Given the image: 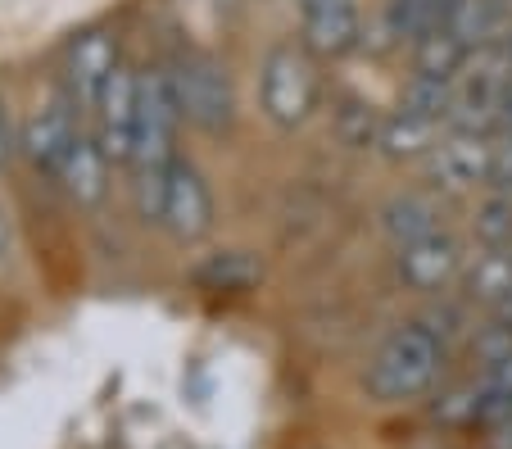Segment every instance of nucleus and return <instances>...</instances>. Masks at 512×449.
<instances>
[{
    "instance_id": "obj_3",
    "label": "nucleus",
    "mask_w": 512,
    "mask_h": 449,
    "mask_svg": "<svg viewBox=\"0 0 512 449\" xmlns=\"http://www.w3.org/2000/svg\"><path fill=\"white\" fill-rule=\"evenodd\" d=\"M259 105L263 118L281 132H295L318 109V64L304 50V41H277L259 64Z\"/></svg>"
},
{
    "instance_id": "obj_10",
    "label": "nucleus",
    "mask_w": 512,
    "mask_h": 449,
    "mask_svg": "<svg viewBox=\"0 0 512 449\" xmlns=\"http://www.w3.org/2000/svg\"><path fill=\"white\" fill-rule=\"evenodd\" d=\"M159 227H168V236L182 245H195L213 232V191L191 159H177L173 173H168L164 223Z\"/></svg>"
},
{
    "instance_id": "obj_6",
    "label": "nucleus",
    "mask_w": 512,
    "mask_h": 449,
    "mask_svg": "<svg viewBox=\"0 0 512 449\" xmlns=\"http://www.w3.org/2000/svg\"><path fill=\"white\" fill-rule=\"evenodd\" d=\"M136 91H141V69H132V64H118L114 73H109L105 91H100L96 109H91V118H96V141L100 150L109 155V164L114 168H127L132 164V146H136Z\"/></svg>"
},
{
    "instance_id": "obj_7",
    "label": "nucleus",
    "mask_w": 512,
    "mask_h": 449,
    "mask_svg": "<svg viewBox=\"0 0 512 449\" xmlns=\"http://www.w3.org/2000/svg\"><path fill=\"white\" fill-rule=\"evenodd\" d=\"M123 64V55H118V37L109 28H82L78 37L68 41L64 50V91L68 100L82 109V114H91L100 100V91H105L109 73Z\"/></svg>"
},
{
    "instance_id": "obj_8",
    "label": "nucleus",
    "mask_w": 512,
    "mask_h": 449,
    "mask_svg": "<svg viewBox=\"0 0 512 449\" xmlns=\"http://www.w3.org/2000/svg\"><path fill=\"white\" fill-rule=\"evenodd\" d=\"M78 118H82V109L68 100V91H59L55 100H46V105L23 123L19 150L32 164V173L59 177V164H64V155L73 150V141H78V132H82Z\"/></svg>"
},
{
    "instance_id": "obj_27",
    "label": "nucleus",
    "mask_w": 512,
    "mask_h": 449,
    "mask_svg": "<svg viewBox=\"0 0 512 449\" xmlns=\"http://www.w3.org/2000/svg\"><path fill=\"white\" fill-rule=\"evenodd\" d=\"M499 127H512V78H508V91H503V118Z\"/></svg>"
},
{
    "instance_id": "obj_22",
    "label": "nucleus",
    "mask_w": 512,
    "mask_h": 449,
    "mask_svg": "<svg viewBox=\"0 0 512 449\" xmlns=\"http://www.w3.org/2000/svg\"><path fill=\"white\" fill-rule=\"evenodd\" d=\"M481 404H485V386L481 381H463V386H454V391L435 400V418L467 427V422H481Z\"/></svg>"
},
{
    "instance_id": "obj_26",
    "label": "nucleus",
    "mask_w": 512,
    "mask_h": 449,
    "mask_svg": "<svg viewBox=\"0 0 512 449\" xmlns=\"http://www.w3.org/2000/svg\"><path fill=\"white\" fill-rule=\"evenodd\" d=\"M490 318H494V323H503V327H512V295H508V300L499 304V309L490 313Z\"/></svg>"
},
{
    "instance_id": "obj_9",
    "label": "nucleus",
    "mask_w": 512,
    "mask_h": 449,
    "mask_svg": "<svg viewBox=\"0 0 512 449\" xmlns=\"http://www.w3.org/2000/svg\"><path fill=\"white\" fill-rule=\"evenodd\" d=\"M463 241L454 232H431L422 241L404 245L395 250V273L408 291H422V295H445L449 286H458L463 277Z\"/></svg>"
},
{
    "instance_id": "obj_17",
    "label": "nucleus",
    "mask_w": 512,
    "mask_h": 449,
    "mask_svg": "<svg viewBox=\"0 0 512 449\" xmlns=\"http://www.w3.org/2000/svg\"><path fill=\"white\" fill-rule=\"evenodd\" d=\"M408 50H413V73H426V78H440V82H458V73L467 69V55H472L445 23L422 32Z\"/></svg>"
},
{
    "instance_id": "obj_16",
    "label": "nucleus",
    "mask_w": 512,
    "mask_h": 449,
    "mask_svg": "<svg viewBox=\"0 0 512 449\" xmlns=\"http://www.w3.org/2000/svg\"><path fill=\"white\" fill-rule=\"evenodd\" d=\"M445 23L467 50L481 46H499L503 41V23H499V5L494 0H445Z\"/></svg>"
},
{
    "instance_id": "obj_29",
    "label": "nucleus",
    "mask_w": 512,
    "mask_h": 449,
    "mask_svg": "<svg viewBox=\"0 0 512 449\" xmlns=\"http://www.w3.org/2000/svg\"><path fill=\"white\" fill-rule=\"evenodd\" d=\"M503 55H508V69H512V32L503 37Z\"/></svg>"
},
{
    "instance_id": "obj_25",
    "label": "nucleus",
    "mask_w": 512,
    "mask_h": 449,
    "mask_svg": "<svg viewBox=\"0 0 512 449\" xmlns=\"http://www.w3.org/2000/svg\"><path fill=\"white\" fill-rule=\"evenodd\" d=\"M499 5V23H503V37L512 32V0H494Z\"/></svg>"
},
{
    "instance_id": "obj_23",
    "label": "nucleus",
    "mask_w": 512,
    "mask_h": 449,
    "mask_svg": "<svg viewBox=\"0 0 512 449\" xmlns=\"http://www.w3.org/2000/svg\"><path fill=\"white\" fill-rule=\"evenodd\" d=\"M490 186L494 191H512V127H494L490 132Z\"/></svg>"
},
{
    "instance_id": "obj_5",
    "label": "nucleus",
    "mask_w": 512,
    "mask_h": 449,
    "mask_svg": "<svg viewBox=\"0 0 512 449\" xmlns=\"http://www.w3.org/2000/svg\"><path fill=\"white\" fill-rule=\"evenodd\" d=\"M426 182L440 196H476L490 186V132L445 127L440 146L426 155Z\"/></svg>"
},
{
    "instance_id": "obj_14",
    "label": "nucleus",
    "mask_w": 512,
    "mask_h": 449,
    "mask_svg": "<svg viewBox=\"0 0 512 449\" xmlns=\"http://www.w3.org/2000/svg\"><path fill=\"white\" fill-rule=\"evenodd\" d=\"M440 137H445V123H435V118H422V114H413V109L399 105L395 114L381 118L377 155L390 159V164H417V159L426 164V155L440 146Z\"/></svg>"
},
{
    "instance_id": "obj_15",
    "label": "nucleus",
    "mask_w": 512,
    "mask_h": 449,
    "mask_svg": "<svg viewBox=\"0 0 512 449\" xmlns=\"http://www.w3.org/2000/svg\"><path fill=\"white\" fill-rule=\"evenodd\" d=\"M458 286H463V304H476V309L494 313L512 295V250L481 245V250L463 264Z\"/></svg>"
},
{
    "instance_id": "obj_18",
    "label": "nucleus",
    "mask_w": 512,
    "mask_h": 449,
    "mask_svg": "<svg viewBox=\"0 0 512 449\" xmlns=\"http://www.w3.org/2000/svg\"><path fill=\"white\" fill-rule=\"evenodd\" d=\"M331 127H336L340 146L349 150H377V137H381V114L358 96H340L331 105Z\"/></svg>"
},
{
    "instance_id": "obj_30",
    "label": "nucleus",
    "mask_w": 512,
    "mask_h": 449,
    "mask_svg": "<svg viewBox=\"0 0 512 449\" xmlns=\"http://www.w3.org/2000/svg\"><path fill=\"white\" fill-rule=\"evenodd\" d=\"M508 250H512V245H508Z\"/></svg>"
},
{
    "instance_id": "obj_24",
    "label": "nucleus",
    "mask_w": 512,
    "mask_h": 449,
    "mask_svg": "<svg viewBox=\"0 0 512 449\" xmlns=\"http://www.w3.org/2000/svg\"><path fill=\"white\" fill-rule=\"evenodd\" d=\"M14 259V223H10V209H5V200H0V273L10 268Z\"/></svg>"
},
{
    "instance_id": "obj_13",
    "label": "nucleus",
    "mask_w": 512,
    "mask_h": 449,
    "mask_svg": "<svg viewBox=\"0 0 512 449\" xmlns=\"http://www.w3.org/2000/svg\"><path fill=\"white\" fill-rule=\"evenodd\" d=\"M377 223H381V236H386L395 250H404V245L422 241V236H431V232H445V214H440V200H435L431 191H395V196L381 205Z\"/></svg>"
},
{
    "instance_id": "obj_19",
    "label": "nucleus",
    "mask_w": 512,
    "mask_h": 449,
    "mask_svg": "<svg viewBox=\"0 0 512 449\" xmlns=\"http://www.w3.org/2000/svg\"><path fill=\"white\" fill-rule=\"evenodd\" d=\"M259 277H263V268L254 264L245 250L209 254V259L195 268V282H200L204 291H250Z\"/></svg>"
},
{
    "instance_id": "obj_1",
    "label": "nucleus",
    "mask_w": 512,
    "mask_h": 449,
    "mask_svg": "<svg viewBox=\"0 0 512 449\" xmlns=\"http://www.w3.org/2000/svg\"><path fill=\"white\" fill-rule=\"evenodd\" d=\"M449 363V341L435 336L426 323H399L377 341L368 368H363V391L377 404H413L440 386Z\"/></svg>"
},
{
    "instance_id": "obj_28",
    "label": "nucleus",
    "mask_w": 512,
    "mask_h": 449,
    "mask_svg": "<svg viewBox=\"0 0 512 449\" xmlns=\"http://www.w3.org/2000/svg\"><path fill=\"white\" fill-rule=\"evenodd\" d=\"M10 150V118H5V105H0V155Z\"/></svg>"
},
{
    "instance_id": "obj_4",
    "label": "nucleus",
    "mask_w": 512,
    "mask_h": 449,
    "mask_svg": "<svg viewBox=\"0 0 512 449\" xmlns=\"http://www.w3.org/2000/svg\"><path fill=\"white\" fill-rule=\"evenodd\" d=\"M508 55L499 46H481L467 55V69L454 82V109H449V127L463 132H494L503 118V91H508Z\"/></svg>"
},
{
    "instance_id": "obj_12",
    "label": "nucleus",
    "mask_w": 512,
    "mask_h": 449,
    "mask_svg": "<svg viewBox=\"0 0 512 449\" xmlns=\"http://www.w3.org/2000/svg\"><path fill=\"white\" fill-rule=\"evenodd\" d=\"M109 155L100 150L96 132H78L73 150L64 155L59 164V186H64V196L73 200L78 209H100L109 196Z\"/></svg>"
},
{
    "instance_id": "obj_11",
    "label": "nucleus",
    "mask_w": 512,
    "mask_h": 449,
    "mask_svg": "<svg viewBox=\"0 0 512 449\" xmlns=\"http://www.w3.org/2000/svg\"><path fill=\"white\" fill-rule=\"evenodd\" d=\"M300 32L313 59H345L363 46L358 0H300Z\"/></svg>"
},
{
    "instance_id": "obj_21",
    "label": "nucleus",
    "mask_w": 512,
    "mask_h": 449,
    "mask_svg": "<svg viewBox=\"0 0 512 449\" xmlns=\"http://www.w3.org/2000/svg\"><path fill=\"white\" fill-rule=\"evenodd\" d=\"M399 105L449 127V109H454V82H440V78H426V73H413V78L404 82V96H399Z\"/></svg>"
},
{
    "instance_id": "obj_20",
    "label": "nucleus",
    "mask_w": 512,
    "mask_h": 449,
    "mask_svg": "<svg viewBox=\"0 0 512 449\" xmlns=\"http://www.w3.org/2000/svg\"><path fill=\"white\" fill-rule=\"evenodd\" d=\"M472 236H476V245L508 250L512 245V191H494V186H485L481 200H476V209H472Z\"/></svg>"
},
{
    "instance_id": "obj_2",
    "label": "nucleus",
    "mask_w": 512,
    "mask_h": 449,
    "mask_svg": "<svg viewBox=\"0 0 512 449\" xmlns=\"http://www.w3.org/2000/svg\"><path fill=\"white\" fill-rule=\"evenodd\" d=\"M164 73H168L177 109H182V123H191L204 137L232 132L236 127V87H232V73H227L223 59L191 46V50H177Z\"/></svg>"
}]
</instances>
